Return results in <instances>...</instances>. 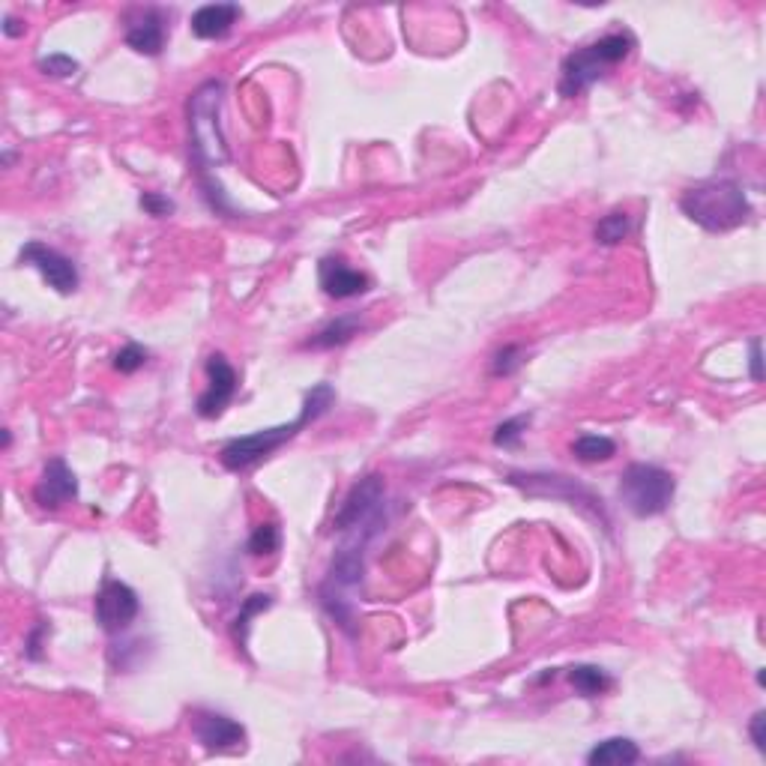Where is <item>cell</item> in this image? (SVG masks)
Masks as SVG:
<instances>
[{"mask_svg": "<svg viewBox=\"0 0 766 766\" xmlns=\"http://www.w3.org/2000/svg\"><path fill=\"white\" fill-rule=\"evenodd\" d=\"M222 81H207L189 102V156L195 162L198 183L204 189V198L213 210L228 213L222 186L210 177V171L228 159L225 141L219 135V105H222Z\"/></svg>", "mask_w": 766, "mask_h": 766, "instance_id": "1", "label": "cell"}, {"mask_svg": "<svg viewBox=\"0 0 766 766\" xmlns=\"http://www.w3.org/2000/svg\"><path fill=\"white\" fill-rule=\"evenodd\" d=\"M138 204H141V210H144L147 216H156V219L174 213V201L165 198V195H159V192H144V195L138 198Z\"/></svg>", "mask_w": 766, "mask_h": 766, "instance_id": "26", "label": "cell"}, {"mask_svg": "<svg viewBox=\"0 0 766 766\" xmlns=\"http://www.w3.org/2000/svg\"><path fill=\"white\" fill-rule=\"evenodd\" d=\"M509 485L521 488L527 497H554V500H566L572 506H584L587 512H593L605 527H608V512L602 506V500L587 488V485H578L575 479L569 476H557V473H521V470H512L506 476Z\"/></svg>", "mask_w": 766, "mask_h": 766, "instance_id": "6", "label": "cell"}, {"mask_svg": "<svg viewBox=\"0 0 766 766\" xmlns=\"http://www.w3.org/2000/svg\"><path fill=\"white\" fill-rule=\"evenodd\" d=\"M318 279H321V288L327 297L333 300H351V297H360V294H369L372 291V279L360 270H354L345 258H324L318 264Z\"/></svg>", "mask_w": 766, "mask_h": 766, "instance_id": "12", "label": "cell"}, {"mask_svg": "<svg viewBox=\"0 0 766 766\" xmlns=\"http://www.w3.org/2000/svg\"><path fill=\"white\" fill-rule=\"evenodd\" d=\"M614 452H617V443L611 437H602V434H581L572 443V455L584 464L608 461V458H614Z\"/></svg>", "mask_w": 766, "mask_h": 766, "instance_id": "19", "label": "cell"}, {"mask_svg": "<svg viewBox=\"0 0 766 766\" xmlns=\"http://www.w3.org/2000/svg\"><path fill=\"white\" fill-rule=\"evenodd\" d=\"M680 210L710 234L734 231L752 216L746 189L731 177H713L689 186L680 198Z\"/></svg>", "mask_w": 766, "mask_h": 766, "instance_id": "3", "label": "cell"}, {"mask_svg": "<svg viewBox=\"0 0 766 766\" xmlns=\"http://www.w3.org/2000/svg\"><path fill=\"white\" fill-rule=\"evenodd\" d=\"M635 48V36L629 30H614L578 51H572L563 60L560 69V96L575 99L581 96L587 87H593L599 78H605L617 63H623Z\"/></svg>", "mask_w": 766, "mask_h": 766, "instance_id": "4", "label": "cell"}, {"mask_svg": "<svg viewBox=\"0 0 766 766\" xmlns=\"http://www.w3.org/2000/svg\"><path fill=\"white\" fill-rule=\"evenodd\" d=\"M569 683L584 698H599L611 689V677L599 665H575L569 671Z\"/></svg>", "mask_w": 766, "mask_h": 766, "instance_id": "17", "label": "cell"}, {"mask_svg": "<svg viewBox=\"0 0 766 766\" xmlns=\"http://www.w3.org/2000/svg\"><path fill=\"white\" fill-rule=\"evenodd\" d=\"M18 264L24 267H36L39 270V276L57 291V294H75L78 291V270H75V264H72V258H66L63 252H57V249H51V246H45V243H39V240H30V243H24L21 246V252H18Z\"/></svg>", "mask_w": 766, "mask_h": 766, "instance_id": "8", "label": "cell"}, {"mask_svg": "<svg viewBox=\"0 0 766 766\" xmlns=\"http://www.w3.org/2000/svg\"><path fill=\"white\" fill-rule=\"evenodd\" d=\"M267 608H273V596H267V593H255V596H249V599L240 605V614L234 617V626H231L234 644H237L240 650H246L249 629H252V617L261 614V611H267Z\"/></svg>", "mask_w": 766, "mask_h": 766, "instance_id": "18", "label": "cell"}, {"mask_svg": "<svg viewBox=\"0 0 766 766\" xmlns=\"http://www.w3.org/2000/svg\"><path fill=\"white\" fill-rule=\"evenodd\" d=\"M279 545H282V530H279V524L267 521V524H258V527L252 530V536H249V542H246V551H249L252 557H264V554L279 551Z\"/></svg>", "mask_w": 766, "mask_h": 766, "instance_id": "21", "label": "cell"}, {"mask_svg": "<svg viewBox=\"0 0 766 766\" xmlns=\"http://www.w3.org/2000/svg\"><path fill=\"white\" fill-rule=\"evenodd\" d=\"M752 378L764 381V369H761V339L752 342Z\"/></svg>", "mask_w": 766, "mask_h": 766, "instance_id": "30", "label": "cell"}, {"mask_svg": "<svg viewBox=\"0 0 766 766\" xmlns=\"http://www.w3.org/2000/svg\"><path fill=\"white\" fill-rule=\"evenodd\" d=\"M141 614V599L138 593L117 581L105 578L99 593H96V623L105 635H123Z\"/></svg>", "mask_w": 766, "mask_h": 766, "instance_id": "7", "label": "cell"}, {"mask_svg": "<svg viewBox=\"0 0 766 766\" xmlns=\"http://www.w3.org/2000/svg\"><path fill=\"white\" fill-rule=\"evenodd\" d=\"M147 348H141L138 342H129L126 348H120L117 351V357H114V369L120 372V375H135L138 369H144V363H147Z\"/></svg>", "mask_w": 766, "mask_h": 766, "instance_id": "24", "label": "cell"}, {"mask_svg": "<svg viewBox=\"0 0 766 766\" xmlns=\"http://www.w3.org/2000/svg\"><path fill=\"white\" fill-rule=\"evenodd\" d=\"M75 497H78V476L72 473V467L63 458H51L42 467V476L33 488V500L39 503V509L54 512Z\"/></svg>", "mask_w": 766, "mask_h": 766, "instance_id": "11", "label": "cell"}, {"mask_svg": "<svg viewBox=\"0 0 766 766\" xmlns=\"http://www.w3.org/2000/svg\"><path fill=\"white\" fill-rule=\"evenodd\" d=\"M336 401V389L330 383H318L306 392V401L300 407V416L294 422H285V425H276V428H264V431H255V434H243V437H234L222 446L219 452V461L231 470V473H243L249 467H255L258 461H264L267 455H273L279 446H285L288 440H294L303 428H309L315 419H321Z\"/></svg>", "mask_w": 766, "mask_h": 766, "instance_id": "2", "label": "cell"}, {"mask_svg": "<svg viewBox=\"0 0 766 766\" xmlns=\"http://www.w3.org/2000/svg\"><path fill=\"white\" fill-rule=\"evenodd\" d=\"M764 725H766V713H755V719H752V725H749V734H752V743L758 746V752H766V734H764Z\"/></svg>", "mask_w": 766, "mask_h": 766, "instance_id": "28", "label": "cell"}, {"mask_svg": "<svg viewBox=\"0 0 766 766\" xmlns=\"http://www.w3.org/2000/svg\"><path fill=\"white\" fill-rule=\"evenodd\" d=\"M641 761V749L635 740L629 737H611V740H602L599 746L590 749L587 755V764L590 766H626V764H638Z\"/></svg>", "mask_w": 766, "mask_h": 766, "instance_id": "15", "label": "cell"}, {"mask_svg": "<svg viewBox=\"0 0 766 766\" xmlns=\"http://www.w3.org/2000/svg\"><path fill=\"white\" fill-rule=\"evenodd\" d=\"M192 734L207 752H231L240 749L246 740V728L240 722L213 710H198L192 716Z\"/></svg>", "mask_w": 766, "mask_h": 766, "instance_id": "10", "label": "cell"}, {"mask_svg": "<svg viewBox=\"0 0 766 766\" xmlns=\"http://www.w3.org/2000/svg\"><path fill=\"white\" fill-rule=\"evenodd\" d=\"M677 482L674 476L659 464L635 461L620 476V500L635 518H656L662 515L674 500Z\"/></svg>", "mask_w": 766, "mask_h": 766, "instance_id": "5", "label": "cell"}, {"mask_svg": "<svg viewBox=\"0 0 766 766\" xmlns=\"http://www.w3.org/2000/svg\"><path fill=\"white\" fill-rule=\"evenodd\" d=\"M45 623H36V629L30 632V638H27V659H33V662H39L42 659V635H45Z\"/></svg>", "mask_w": 766, "mask_h": 766, "instance_id": "27", "label": "cell"}, {"mask_svg": "<svg viewBox=\"0 0 766 766\" xmlns=\"http://www.w3.org/2000/svg\"><path fill=\"white\" fill-rule=\"evenodd\" d=\"M527 425H530V413H518V416H512V419H506V422H500L497 428H494V446H500V449H512V446H518L521 443V437H524V431H527Z\"/></svg>", "mask_w": 766, "mask_h": 766, "instance_id": "23", "label": "cell"}, {"mask_svg": "<svg viewBox=\"0 0 766 766\" xmlns=\"http://www.w3.org/2000/svg\"><path fill=\"white\" fill-rule=\"evenodd\" d=\"M240 15H243V9L237 3H207L192 15L189 27L198 39H222L231 33V27L237 24Z\"/></svg>", "mask_w": 766, "mask_h": 766, "instance_id": "14", "label": "cell"}, {"mask_svg": "<svg viewBox=\"0 0 766 766\" xmlns=\"http://www.w3.org/2000/svg\"><path fill=\"white\" fill-rule=\"evenodd\" d=\"M363 330V321L360 315H342L336 321H330L321 333H315L303 348H315V351H330V348H342L348 345L354 336H360Z\"/></svg>", "mask_w": 766, "mask_h": 766, "instance_id": "16", "label": "cell"}, {"mask_svg": "<svg viewBox=\"0 0 766 766\" xmlns=\"http://www.w3.org/2000/svg\"><path fill=\"white\" fill-rule=\"evenodd\" d=\"M629 234H632V219H629L626 210H614V213L602 216V219L596 222V231H593L596 243H602V246H617V243H623Z\"/></svg>", "mask_w": 766, "mask_h": 766, "instance_id": "20", "label": "cell"}, {"mask_svg": "<svg viewBox=\"0 0 766 766\" xmlns=\"http://www.w3.org/2000/svg\"><path fill=\"white\" fill-rule=\"evenodd\" d=\"M237 395V372L222 354L207 357V389L198 398V416L201 419H216L225 413V407Z\"/></svg>", "mask_w": 766, "mask_h": 766, "instance_id": "9", "label": "cell"}, {"mask_svg": "<svg viewBox=\"0 0 766 766\" xmlns=\"http://www.w3.org/2000/svg\"><path fill=\"white\" fill-rule=\"evenodd\" d=\"M24 30H27V24H24V21H18L15 15H6V18H3V33H6L9 39L24 36Z\"/></svg>", "mask_w": 766, "mask_h": 766, "instance_id": "29", "label": "cell"}, {"mask_svg": "<svg viewBox=\"0 0 766 766\" xmlns=\"http://www.w3.org/2000/svg\"><path fill=\"white\" fill-rule=\"evenodd\" d=\"M36 66H39V72H45L51 78H72L78 72V60H72L69 54H48Z\"/></svg>", "mask_w": 766, "mask_h": 766, "instance_id": "25", "label": "cell"}, {"mask_svg": "<svg viewBox=\"0 0 766 766\" xmlns=\"http://www.w3.org/2000/svg\"><path fill=\"white\" fill-rule=\"evenodd\" d=\"M126 45L144 57H159L165 48V12L156 6L135 9L126 21Z\"/></svg>", "mask_w": 766, "mask_h": 766, "instance_id": "13", "label": "cell"}, {"mask_svg": "<svg viewBox=\"0 0 766 766\" xmlns=\"http://www.w3.org/2000/svg\"><path fill=\"white\" fill-rule=\"evenodd\" d=\"M524 366V348L521 345H503L494 357H491V378H509Z\"/></svg>", "mask_w": 766, "mask_h": 766, "instance_id": "22", "label": "cell"}]
</instances>
